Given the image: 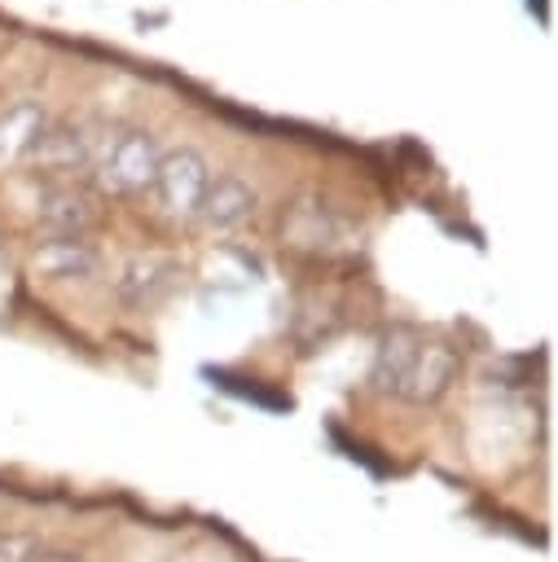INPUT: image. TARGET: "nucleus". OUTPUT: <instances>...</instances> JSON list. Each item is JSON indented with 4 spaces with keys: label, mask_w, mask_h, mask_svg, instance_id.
Returning a JSON list of instances; mask_svg holds the SVG:
<instances>
[{
    "label": "nucleus",
    "mask_w": 558,
    "mask_h": 562,
    "mask_svg": "<svg viewBox=\"0 0 558 562\" xmlns=\"http://www.w3.org/2000/svg\"><path fill=\"white\" fill-rule=\"evenodd\" d=\"M158 140L149 127L114 123L101 136H92V180L114 198H136L154 184L158 171Z\"/></svg>",
    "instance_id": "nucleus-1"
},
{
    "label": "nucleus",
    "mask_w": 558,
    "mask_h": 562,
    "mask_svg": "<svg viewBox=\"0 0 558 562\" xmlns=\"http://www.w3.org/2000/svg\"><path fill=\"white\" fill-rule=\"evenodd\" d=\"M207 184H211L207 158L193 145H176V149H163L158 154V171H154L149 193H154L158 211L171 224H189V220H198V206H202Z\"/></svg>",
    "instance_id": "nucleus-2"
},
{
    "label": "nucleus",
    "mask_w": 558,
    "mask_h": 562,
    "mask_svg": "<svg viewBox=\"0 0 558 562\" xmlns=\"http://www.w3.org/2000/svg\"><path fill=\"white\" fill-rule=\"evenodd\" d=\"M259 211V189L246 180V176H211L207 193H202V206H198V220L211 228V233H233L242 224H250V215Z\"/></svg>",
    "instance_id": "nucleus-3"
},
{
    "label": "nucleus",
    "mask_w": 558,
    "mask_h": 562,
    "mask_svg": "<svg viewBox=\"0 0 558 562\" xmlns=\"http://www.w3.org/2000/svg\"><path fill=\"white\" fill-rule=\"evenodd\" d=\"M180 281V263L167 259V255H132L123 268H119V299L132 303V307H154L163 303Z\"/></svg>",
    "instance_id": "nucleus-4"
},
{
    "label": "nucleus",
    "mask_w": 558,
    "mask_h": 562,
    "mask_svg": "<svg viewBox=\"0 0 558 562\" xmlns=\"http://www.w3.org/2000/svg\"><path fill=\"white\" fill-rule=\"evenodd\" d=\"M422 342H426V338H422L417 329H409V325L387 329V334L378 338V347H373V364H369V382H373V391H382V395H404Z\"/></svg>",
    "instance_id": "nucleus-5"
},
{
    "label": "nucleus",
    "mask_w": 558,
    "mask_h": 562,
    "mask_svg": "<svg viewBox=\"0 0 558 562\" xmlns=\"http://www.w3.org/2000/svg\"><path fill=\"white\" fill-rule=\"evenodd\" d=\"M44 127H48L44 101L22 97V101L4 105V110H0V167H22V162H31V154H35V145H40Z\"/></svg>",
    "instance_id": "nucleus-6"
},
{
    "label": "nucleus",
    "mask_w": 558,
    "mask_h": 562,
    "mask_svg": "<svg viewBox=\"0 0 558 562\" xmlns=\"http://www.w3.org/2000/svg\"><path fill=\"white\" fill-rule=\"evenodd\" d=\"M88 162H92V136H88V127H79V123H53L48 119V127H44L35 154H31V167L53 171V176H70V171H79Z\"/></svg>",
    "instance_id": "nucleus-7"
},
{
    "label": "nucleus",
    "mask_w": 558,
    "mask_h": 562,
    "mask_svg": "<svg viewBox=\"0 0 558 562\" xmlns=\"http://www.w3.org/2000/svg\"><path fill=\"white\" fill-rule=\"evenodd\" d=\"M35 272L44 281H92L101 272V255L83 237H48L35 250Z\"/></svg>",
    "instance_id": "nucleus-8"
},
{
    "label": "nucleus",
    "mask_w": 558,
    "mask_h": 562,
    "mask_svg": "<svg viewBox=\"0 0 558 562\" xmlns=\"http://www.w3.org/2000/svg\"><path fill=\"white\" fill-rule=\"evenodd\" d=\"M457 378V351L444 347V342H422L417 351V364L409 373V386H404V400L413 404H431L448 391V382Z\"/></svg>",
    "instance_id": "nucleus-9"
},
{
    "label": "nucleus",
    "mask_w": 558,
    "mask_h": 562,
    "mask_svg": "<svg viewBox=\"0 0 558 562\" xmlns=\"http://www.w3.org/2000/svg\"><path fill=\"white\" fill-rule=\"evenodd\" d=\"M35 220H40V228H44L48 237H83V233L92 228L97 211H92V202H88L83 193H75V189H53V193L40 202Z\"/></svg>",
    "instance_id": "nucleus-10"
},
{
    "label": "nucleus",
    "mask_w": 558,
    "mask_h": 562,
    "mask_svg": "<svg viewBox=\"0 0 558 562\" xmlns=\"http://www.w3.org/2000/svg\"><path fill=\"white\" fill-rule=\"evenodd\" d=\"M281 237H286L290 246H308V250H321V246L330 241V215H325L321 206L303 202V206H294L290 215H281Z\"/></svg>",
    "instance_id": "nucleus-11"
},
{
    "label": "nucleus",
    "mask_w": 558,
    "mask_h": 562,
    "mask_svg": "<svg viewBox=\"0 0 558 562\" xmlns=\"http://www.w3.org/2000/svg\"><path fill=\"white\" fill-rule=\"evenodd\" d=\"M35 549H40V544H35L31 536H22V531H4V536H0V562H31Z\"/></svg>",
    "instance_id": "nucleus-12"
},
{
    "label": "nucleus",
    "mask_w": 558,
    "mask_h": 562,
    "mask_svg": "<svg viewBox=\"0 0 558 562\" xmlns=\"http://www.w3.org/2000/svg\"><path fill=\"white\" fill-rule=\"evenodd\" d=\"M31 562H88V558H79V553H70V549H35Z\"/></svg>",
    "instance_id": "nucleus-13"
}]
</instances>
